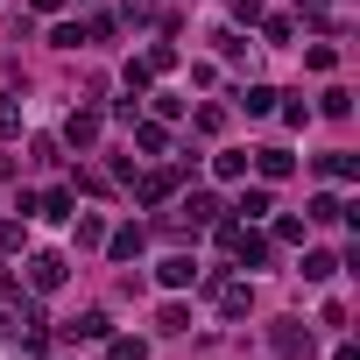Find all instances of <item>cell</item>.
Listing matches in <instances>:
<instances>
[{
    "instance_id": "8",
    "label": "cell",
    "mask_w": 360,
    "mask_h": 360,
    "mask_svg": "<svg viewBox=\"0 0 360 360\" xmlns=\"http://www.w3.org/2000/svg\"><path fill=\"white\" fill-rule=\"evenodd\" d=\"M155 325H162V332H184V325H191V311H184V304H162V318H155Z\"/></svg>"
},
{
    "instance_id": "7",
    "label": "cell",
    "mask_w": 360,
    "mask_h": 360,
    "mask_svg": "<svg viewBox=\"0 0 360 360\" xmlns=\"http://www.w3.org/2000/svg\"><path fill=\"white\" fill-rule=\"evenodd\" d=\"M248 304H255L248 290H219V311H226V318H248Z\"/></svg>"
},
{
    "instance_id": "3",
    "label": "cell",
    "mask_w": 360,
    "mask_h": 360,
    "mask_svg": "<svg viewBox=\"0 0 360 360\" xmlns=\"http://www.w3.org/2000/svg\"><path fill=\"white\" fill-rule=\"evenodd\" d=\"M29 276H36V290H57V283H64V262H57V255H36Z\"/></svg>"
},
{
    "instance_id": "2",
    "label": "cell",
    "mask_w": 360,
    "mask_h": 360,
    "mask_svg": "<svg viewBox=\"0 0 360 360\" xmlns=\"http://www.w3.org/2000/svg\"><path fill=\"white\" fill-rule=\"evenodd\" d=\"M276 353H290V360H311V332H297V325H276Z\"/></svg>"
},
{
    "instance_id": "4",
    "label": "cell",
    "mask_w": 360,
    "mask_h": 360,
    "mask_svg": "<svg viewBox=\"0 0 360 360\" xmlns=\"http://www.w3.org/2000/svg\"><path fill=\"white\" fill-rule=\"evenodd\" d=\"M141 240H148L141 226H120V233H113V262H134V255H141Z\"/></svg>"
},
{
    "instance_id": "5",
    "label": "cell",
    "mask_w": 360,
    "mask_h": 360,
    "mask_svg": "<svg viewBox=\"0 0 360 360\" xmlns=\"http://www.w3.org/2000/svg\"><path fill=\"white\" fill-rule=\"evenodd\" d=\"M332 269H339L332 255H304V283H332Z\"/></svg>"
},
{
    "instance_id": "1",
    "label": "cell",
    "mask_w": 360,
    "mask_h": 360,
    "mask_svg": "<svg viewBox=\"0 0 360 360\" xmlns=\"http://www.w3.org/2000/svg\"><path fill=\"white\" fill-rule=\"evenodd\" d=\"M184 283H198V262L191 255H169L162 262V290H184Z\"/></svg>"
},
{
    "instance_id": "11",
    "label": "cell",
    "mask_w": 360,
    "mask_h": 360,
    "mask_svg": "<svg viewBox=\"0 0 360 360\" xmlns=\"http://www.w3.org/2000/svg\"><path fill=\"white\" fill-rule=\"evenodd\" d=\"M212 212H219V205H212V198H184V219H191V226H205V219H212Z\"/></svg>"
},
{
    "instance_id": "13",
    "label": "cell",
    "mask_w": 360,
    "mask_h": 360,
    "mask_svg": "<svg viewBox=\"0 0 360 360\" xmlns=\"http://www.w3.org/2000/svg\"><path fill=\"white\" fill-rule=\"evenodd\" d=\"M22 127V113H15V99H0V134H15Z\"/></svg>"
},
{
    "instance_id": "12",
    "label": "cell",
    "mask_w": 360,
    "mask_h": 360,
    "mask_svg": "<svg viewBox=\"0 0 360 360\" xmlns=\"http://www.w3.org/2000/svg\"><path fill=\"white\" fill-rule=\"evenodd\" d=\"M113 360H148V346L141 339H113Z\"/></svg>"
},
{
    "instance_id": "9",
    "label": "cell",
    "mask_w": 360,
    "mask_h": 360,
    "mask_svg": "<svg viewBox=\"0 0 360 360\" xmlns=\"http://www.w3.org/2000/svg\"><path fill=\"white\" fill-rule=\"evenodd\" d=\"M64 134H71V141H78V148H85V141H92V134H99V120H92V113H78V120H71V127H64Z\"/></svg>"
},
{
    "instance_id": "15",
    "label": "cell",
    "mask_w": 360,
    "mask_h": 360,
    "mask_svg": "<svg viewBox=\"0 0 360 360\" xmlns=\"http://www.w3.org/2000/svg\"><path fill=\"white\" fill-rule=\"evenodd\" d=\"M36 8H57V0H36Z\"/></svg>"
},
{
    "instance_id": "14",
    "label": "cell",
    "mask_w": 360,
    "mask_h": 360,
    "mask_svg": "<svg viewBox=\"0 0 360 360\" xmlns=\"http://www.w3.org/2000/svg\"><path fill=\"white\" fill-rule=\"evenodd\" d=\"M8 248H22V226H8V219H0V255H8Z\"/></svg>"
},
{
    "instance_id": "6",
    "label": "cell",
    "mask_w": 360,
    "mask_h": 360,
    "mask_svg": "<svg viewBox=\"0 0 360 360\" xmlns=\"http://www.w3.org/2000/svg\"><path fill=\"white\" fill-rule=\"evenodd\" d=\"M262 176H269V184H276V176H290V155H283V148H262Z\"/></svg>"
},
{
    "instance_id": "10",
    "label": "cell",
    "mask_w": 360,
    "mask_h": 360,
    "mask_svg": "<svg viewBox=\"0 0 360 360\" xmlns=\"http://www.w3.org/2000/svg\"><path fill=\"white\" fill-rule=\"evenodd\" d=\"M43 219H71V191H50L43 198Z\"/></svg>"
}]
</instances>
